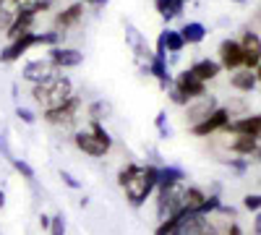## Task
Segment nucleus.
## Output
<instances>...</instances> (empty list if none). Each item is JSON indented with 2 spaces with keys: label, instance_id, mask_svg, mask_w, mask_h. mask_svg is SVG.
<instances>
[{
  "label": "nucleus",
  "instance_id": "58836bf2",
  "mask_svg": "<svg viewBox=\"0 0 261 235\" xmlns=\"http://www.w3.org/2000/svg\"><path fill=\"white\" fill-rule=\"evenodd\" d=\"M84 6H92L94 11H99V8H105L107 6V0H81Z\"/></svg>",
  "mask_w": 261,
  "mask_h": 235
},
{
  "label": "nucleus",
  "instance_id": "9d476101",
  "mask_svg": "<svg viewBox=\"0 0 261 235\" xmlns=\"http://www.w3.org/2000/svg\"><path fill=\"white\" fill-rule=\"evenodd\" d=\"M84 13H86V6L81 3V0H76V3L65 6V8H60V11L55 13V18H53V29H58V32L76 29V27L81 24Z\"/></svg>",
  "mask_w": 261,
  "mask_h": 235
},
{
  "label": "nucleus",
  "instance_id": "b1692460",
  "mask_svg": "<svg viewBox=\"0 0 261 235\" xmlns=\"http://www.w3.org/2000/svg\"><path fill=\"white\" fill-rule=\"evenodd\" d=\"M186 3L188 0H154V8L165 21H170V18H178L186 11Z\"/></svg>",
  "mask_w": 261,
  "mask_h": 235
},
{
  "label": "nucleus",
  "instance_id": "c9c22d12",
  "mask_svg": "<svg viewBox=\"0 0 261 235\" xmlns=\"http://www.w3.org/2000/svg\"><path fill=\"white\" fill-rule=\"evenodd\" d=\"M243 206H246L248 212H261V194H248V196L243 199Z\"/></svg>",
  "mask_w": 261,
  "mask_h": 235
},
{
  "label": "nucleus",
  "instance_id": "4be33fe9",
  "mask_svg": "<svg viewBox=\"0 0 261 235\" xmlns=\"http://www.w3.org/2000/svg\"><path fill=\"white\" fill-rule=\"evenodd\" d=\"M186 180V173L180 167H175V165H165V167H160V180H157V191H162V188H172V186H180Z\"/></svg>",
  "mask_w": 261,
  "mask_h": 235
},
{
  "label": "nucleus",
  "instance_id": "72a5a7b5",
  "mask_svg": "<svg viewBox=\"0 0 261 235\" xmlns=\"http://www.w3.org/2000/svg\"><path fill=\"white\" fill-rule=\"evenodd\" d=\"M134 170H136V162H125V165L118 170V186H120V188L128 183V178H130V173H134Z\"/></svg>",
  "mask_w": 261,
  "mask_h": 235
},
{
  "label": "nucleus",
  "instance_id": "423d86ee",
  "mask_svg": "<svg viewBox=\"0 0 261 235\" xmlns=\"http://www.w3.org/2000/svg\"><path fill=\"white\" fill-rule=\"evenodd\" d=\"M230 118H232V115H230L227 108H217L209 118H204L201 123H193V125H188V128H191L193 136L204 139V136H212V134H217V131H225L227 123H230Z\"/></svg>",
  "mask_w": 261,
  "mask_h": 235
},
{
  "label": "nucleus",
  "instance_id": "a19ab883",
  "mask_svg": "<svg viewBox=\"0 0 261 235\" xmlns=\"http://www.w3.org/2000/svg\"><path fill=\"white\" fill-rule=\"evenodd\" d=\"M39 227L42 230H50V217L47 215H39Z\"/></svg>",
  "mask_w": 261,
  "mask_h": 235
},
{
  "label": "nucleus",
  "instance_id": "603ef678",
  "mask_svg": "<svg viewBox=\"0 0 261 235\" xmlns=\"http://www.w3.org/2000/svg\"><path fill=\"white\" fill-rule=\"evenodd\" d=\"M258 183H261V178H258Z\"/></svg>",
  "mask_w": 261,
  "mask_h": 235
},
{
  "label": "nucleus",
  "instance_id": "8fccbe9b",
  "mask_svg": "<svg viewBox=\"0 0 261 235\" xmlns=\"http://www.w3.org/2000/svg\"><path fill=\"white\" fill-rule=\"evenodd\" d=\"M206 235H217V232H206Z\"/></svg>",
  "mask_w": 261,
  "mask_h": 235
},
{
  "label": "nucleus",
  "instance_id": "864d4df0",
  "mask_svg": "<svg viewBox=\"0 0 261 235\" xmlns=\"http://www.w3.org/2000/svg\"><path fill=\"white\" fill-rule=\"evenodd\" d=\"M258 18H261V16H258Z\"/></svg>",
  "mask_w": 261,
  "mask_h": 235
},
{
  "label": "nucleus",
  "instance_id": "412c9836",
  "mask_svg": "<svg viewBox=\"0 0 261 235\" xmlns=\"http://www.w3.org/2000/svg\"><path fill=\"white\" fill-rule=\"evenodd\" d=\"M191 71H193V76H199L204 84L206 81H214L217 76H220V71H222V66L217 60H209V58H201V60H196L193 66H191Z\"/></svg>",
  "mask_w": 261,
  "mask_h": 235
},
{
  "label": "nucleus",
  "instance_id": "f3484780",
  "mask_svg": "<svg viewBox=\"0 0 261 235\" xmlns=\"http://www.w3.org/2000/svg\"><path fill=\"white\" fill-rule=\"evenodd\" d=\"M186 47V42H183V37H180V32L178 29H162L160 32V37H157V47H154V53H160V55H178L180 50Z\"/></svg>",
  "mask_w": 261,
  "mask_h": 235
},
{
  "label": "nucleus",
  "instance_id": "79ce46f5",
  "mask_svg": "<svg viewBox=\"0 0 261 235\" xmlns=\"http://www.w3.org/2000/svg\"><path fill=\"white\" fill-rule=\"evenodd\" d=\"M253 230H256V235H261V212L256 215V222H253Z\"/></svg>",
  "mask_w": 261,
  "mask_h": 235
},
{
  "label": "nucleus",
  "instance_id": "a878e982",
  "mask_svg": "<svg viewBox=\"0 0 261 235\" xmlns=\"http://www.w3.org/2000/svg\"><path fill=\"white\" fill-rule=\"evenodd\" d=\"M183 201H186L188 212H199V206L206 201V194L199 186H188V188H183Z\"/></svg>",
  "mask_w": 261,
  "mask_h": 235
},
{
  "label": "nucleus",
  "instance_id": "bb28decb",
  "mask_svg": "<svg viewBox=\"0 0 261 235\" xmlns=\"http://www.w3.org/2000/svg\"><path fill=\"white\" fill-rule=\"evenodd\" d=\"M58 47V45H65V32H58V29H50V32H42L37 34V47Z\"/></svg>",
  "mask_w": 261,
  "mask_h": 235
},
{
  "label": "nucleus",
  "instance_id": "2f4dec72",
  "mask_svg": "<svg viewBox=\"0 0 261 235\" xmlns=\"http://www.w3.org/2000/svg\"><path fill=\"white\" fill-rule=\"evenodd\" d=\"M50 235H65V220H63V215H53L50 217V230H47Z\"/></svg>",
  "mask_w": 261,
  "mask_h": 235
},
{
  "label": "nucleus",
  "instance_id": "4468645a",
  "mask_svg": "<svg viewBox=\"0 0 261 235\" xmlns=\"http://www.w3.org/2000/svg\"><path fill=\"white\" fill-rule=\"evenodd\" d=\"M125 42H128V47L134 50L136 60H141V63H149V60H151V55H154V50L149 47L146 37H144L134 24H128V21H125Z\"/></svg>",
  "mask_w": 261,
  "mask_h": 235
},
{
  "label": "nucleus",
  "instance_id": "de8ad7c7",
  "mask_svg": "<svg viewBox=\"0 0 261 235\" xmlns=\"http://www.w3.org/2000/svg\"><path fill=\"white\" fill-rule=\"evenodd\" d=\"M8 6V0H0V8H6Z\"/></svg>",
  "mask_w": 261,
  "mask_h": 235
},
{
  "label": "nucleus",
  "instance_id": "7ed1b4c3",
  "mask_svg": "<svg viewBox=\"0 0 261 235\" xmlns=\"http://www.w3.org/2000/svg\"><path fill=\"white\" fill-rule=\"evenodd\" d=\"M81 108H84V97L76 92L65 105H60V108H55V110L42 113V120H45L47 125H53V128H73L76 120H79Z\"/></svg>",
  "mask_w": 261,
  "mask_h": 235
},
{
  "label": "nucleus",
  "instance_id": "1a4fd4ad",
  "mask_svg": "<svg viewBox=\"0 0 261 235\" xmlns=\"http://www.w3.org/2000/svg\"><path fill=\"white\" fill-rule=\"evenodd\" d=\"M47 58L55 63L58 71H71V68H79L81 63H84V53L79 47H68V45L50 47L47 50Z\"/></svg>",
  "mask_w": 261,
  "mask_h": 235
},
{
  "label": "nucleus",
  "instance_id": "e433bc0d",
  "mask_svg": "<svg viewBox=\"0 0 261 235\" xmlns=\"http://www.w3.org/2000/svg\"><path fill=\"white\" fill-rule=\"evenodd\" d=\"M60 180H63L65 186H68V188H73V191H79V188H81V180H76V178L68 173V170H60Z\"/></svg>",
  "mask_w": 261,
  "mask_h": 235
},
{
  "label": "nucleus",
  "instance_id": "6e6552de",
  "mask_svg": "<svg viewBox=\"0 0 261 235\" xmlns=\"http://www.w3.org/2000/svg\"><path fill=\"white\" fill-rule=\"evenodd\" d=\"M172 87H175L188 102H193V99H199V97H204L206 94V84L199 79V76H193V71L191 68H186V71H180L175 79H172Z\"/></svg>",
  "mask_w": 261,
  "mask_h": 235
},
{
  "label": "nucleus",
  "instance_id": "ea45409f",
  "mask_svg": "<svg viewBox=\"0 0 261 235\" xmlns=\"http://www.w3.org/2000/svg\"><path fill=\"white\" fill-rule=\"evenodd\" d=\"M227 235H243L241 225H238V222H230V227H227Z\"/></svg>",
  "mask_w": 261,
  "mask_h": 235
},
{
  "label": "nucleus",
  "instance_id": "c756f323",
  "mask_svg": "<svg viewBox=\"0 0 261 235\" xmlns=\"http://www.w3.org/2000/svg\"><path fill=\"white\" fill-rule=\"evenodd\" d=\"M16 21V8H0V34H8V29L13 27Z\"/></svg>",
  "mask_w": 261,
  "mask_h": 235
},
{
  "label": "nucleus",
  "instance_id": "5701e85b",
  "mask_svg": "<svg viewBox=\"0 0 261 235\" xmlns=\"http://www.w3.org/2000/svg\"><path fill=\"white\" fill-rule=\"evenodd\" d=\"M178 32H180L186 45H201L204 37H206V27L201 24V21H186Z\"/></svg>",
  "mask_w": 261,
  "mask_h": 235
},
{
  "label": "nucleus",
  "instance_id": "cd10ccee",
  "mask_svg": "<svg viewBox=\"0 0 261 235\" xmlns=\"http://www.w3.org/2000/svg\"><path fill=\"white\" fill-rule=\"evenodd\" d=\"M11 165H13V170H16V173L21 175V178H24V180H29V183H34V178H37V173H34V167L27 162V160H18V157H11L8 160Z\"/></svg>",
  "mask_w": 261,
  "mask_h": 235
},
{
  "label": "nucleus",
  "instance_id": "f8f14e48",
  "mask_svg": "<svg viewBox=\"0 0 261 235\" xmlns=\"http://www.w3.org/2000/svg\"><path fill=\"white\" fill-rule=\"evenodd\" d=\"M217 55H220V66L227 71H238L243 68V50H241V42L238 39H222L220 47H217Z\"/></svg>",
  "mask_w": 261,
  "mask_h": 235
},
{
  "label": "nucleus",
  "instance_id": "20e7f679",
  "mask_svg": "<svg viewBox=\"0 0 261 235\" xmlns=\"http://www.w3.org/2000/svg\"><path fill=\"white\" fill-rule=\"evenodd\" d=\"M55 73H60L55 68V63L47 58V55H42V58H32L27 60L24 66H21V79H24L27 84H42V81H50Z\"/></svg>",
  "mask_w": 261,
  "mask_h": 235
},
{
  "label": "nucleus",
  "instance_id": "3c124183",
  "mask_svg": "<svg viewBox=\"0 0 261 235\" xmlns=\"http://www.w3.org/2000/svg\"><path fill=\"white\" fill-rule=\"evenodd\" d=\"M53 3H58V0H53Z\"/></svg>",
  "mask_w": 261,
  "mask_h": 235
},
{
  "label": "nucleus",
  "instance_id": "4c0bfd02",
  "mask_svg": "<svg viewBox=\"0 0 261 235\" xmlns=\"http://www.w3.org/2000/svg\"><path fill=\"white\" fill-rule=\"evenodd\" d=\"M225 165L232 167L235 173H246V170H248V162L246 160H225Z\"/></svg>",
  "mask_w": 261,
  "mask_h": 235
},
{
  "label": "nucleus",
  "instance_id": "ddd939ff",
  "mask_svg": "<svg viewBox=\"0 0 261 235\" xmlns=\"http://www.w3.org/2000/svg\"><path fill=\"white\" fill-rule=\"evenodd\" d=\"M238 42H241V50H243V68L256 71V66L261 63V37L256 32L246 29Z\"/></svg>",
  "mask_w": 261,
  "mask_h": 235
},
{
  "label": "nucleus",
  "instance_id": "f704fd0d",
  "mask_svg": "<svg viewBox=\"0 0 261 235\" xmlns=\"http://www.w3.org/2000/svg\"><path fill=\"white\" fill-rule=\"evenodd\" d=\"M165 123H167V113H165V110H160V113H157V118H154V125H157V131H160V136H162V139H167V136H170V128H167Z\"/></svg>",
  "mask_w": 261,
  "mask_h": 235
},
{
  "label": "nucleus",
  "instance_id": "a211bd4d",
  "mask_svg": "<svg viewBox=\"0 0 261 235\" xmlns=\"http://www.w3.org/2000/svg\"><path fill=\"white\" fill-rule=\"evenodd\" d=\"M146 71L157 79V84H160V89H170L172 87V76H170V68H167V55H160V53H154L151 55V60L146 63Z\"/></svg>",
  "mask_w": 261,
  "mask_h": 235
},
{
  "label": "nucleus",
  "instance_id": "473e14b6",
  "mask_svg": "<svg viewBox=\"0 0 261 235\" xmlns=\"http://www.w3.org/2000/svg\"><path fill=\"white\" fill-rule=\"evenodd\" d=\"M16 118L21 120V123H27V125H34L37 123V115H34V110H29V108H16Z\"/></svg>",
  "mask_w": 261,
  "mask_h": 235
},
{
  "label": "nucleus",
  "instance_id": "f03ea898",
  "mask_svg": "<svg viewBox=\"0 0 261 235\" xmlns=\"http://www.w3.org/2000/svg\"><path fill=\"white\" fill-rule=\"evenodd\" d=\"M157 180H160V167L157 165H136L128 183L123 186L128 204L130 206H144L146 199L157 191Z\"/></svg>",
  "mask_w": 261,
  "mask_h": 235
},
{
  "label": "nucleus",
  "instance_id": "dca6fc26",
  "mask_svg": "<svg viewBox=\"0 0 261 235\" xmlns=\"http://www.w3.org/2000/svg\"><path fill=\"white\" fill-rule=\"evenodd\" d=\"M217 110V99L214 97H199V99H193L188 108H186V120H188V125H193V123H201L204 118H209L212 113Z\"/></svg>",
  "mask_w": 261,
  "mask_h": 235
},
{
  "label": "nucleus",
  "instance_id": "a18cd8bd",
  "mask_svg": "<svg viewBox=\"0 0 261 235\" xmlns=\"http://www.w3.org/2000/svg\"><path fill=\"white\" fill-rule=\"evenodd\" d=\"M253 73H256V79H258V84H261V63L256 66V71H253Z\"/></svg>",
  "mask_w": 261,
  "mask_h": 235
},
{
  "label": "nucleus",
  "instance_id": "f257e3e1",
  "mask_svg": "<svg viewBox=\"0 0 261 235\" xmlns=\"http://www.w3.org/2000/svg\"><path fill=\"white\" fill-rule=\"evenodd\" d=\"M32 102L37 105V108L42 113H47V110H55L60 108V105H65L73 94H76V87H73V81L71 76H65L63 71L55 73L50 81H42V84H34L32 87Z\"/></svg>",
  "mask_w": 261,
  "mask_h": 235
},
{
  "label": "nucleus",
  "instance_id": "2eb2a0df",
  "mask_svg": "<svg viewBox=\"0 0 261 235\" xmlns=\"http://www.w3.org/2000/svg\"><path fill=\"white\" fill-rule=\"evenodd\" d=\"M225 131L232 134V136L241 134V136H256V139H261V113H256V115H243V118H238V120H230Z\"/></svg>",
  "mask_w": 261,
  "mask_h": 235
},
{
  "label": "nucleus",
  "instance_id": "49530a36",
  "mask_svg": "<svg viewBox=\"0 0 261 235\" xmlns=\"http://www.w3.org/2000/svg\"><path fill=\"white\" fill-rule=\"evenodd\" d=\"M253 160H256V162H261V146L256 149V154H253Z\"/></svg>",
  "mask_w": 261,
  "mask_h": 235
},
{
  "label": "nucleus",
  "instance_id": "c03bdc74",
  "mask_svg": "<svg viewBox=\"0 0 261 235\" xmlns=\"http://www.w3.org/2000/svg\"><path fill=\"white\" fill-rule=\"evenodd\" d=\"M8 3H11V6L16 8V6H21V3H29V0H8Z\"/></svg>",
  "mask_w": 261,
  "mask_h": 235
},
{
  "label": "nucleus",
  "instance_id": "7c9ffc66",
  "mask_svg": "<svg viewBox=\"0 0 261 235\" xmlns=\"http://www.w3.org/2000/svg\"><path fill=\"white\" fill-rule=\"evenodd\" d=\"M220 206H222L220 196H217V194H212V196H206V201L199 206V215H212V212H217Z\"/></svg>",
  "mask_w": 261,
  "mask_h": 235
},
{
  "label": "nucleus",
  "instance_id": "aec40b11",
  "mask_svg": "<svg viewBox=\"0 0 261 235\" xmlns=\"http://www.w3.org/2000/svg\"><path fill=\"white\" fill-rule=\"evenodd\" d=\"M256 84H258V79H256V73H253L251 68H238V71H232V76H230V87H232L235 92H243V94L253 92Z\"/></svg>",
  "mask_w": 261,
  "mask_h": 235
},
{
  "label": "nucleus",
  "instance_id": "0eeeda50",
  "mask_svg": "<svg viewBox=\"0 0 261 235\" xmlns=\"http://www.w3.org/2000/svg\"><path fill=\"white\" fill-rule=\"evenodd\" d=\"M206 232H214L209 217L199 215V212H186L170 235H206Z\"/></svg>",
  "mask_w": 261,
  "mask_h": 235
},
{
  "label": "nucleus",
  "instance_id": "6ab92c4d",
  "mask_svg": "<svg viewBox=\"0 0 261 235\" xmlns=\"http://www.w3.org/2000/svg\"><path fill=\"white\" fill-rule=\"evenodd\" d=\"M261 146V139H256V136H232V141H227V149L232 154H238V157H253L256 154V149Z\"/></svg>",
  "mask_w": 261,
  "mask_h": 235
},
{
  "label": "nucleus",
  "instance_id": "09e8293b",
  "mask_svg": "<svg viewBox=\"0 0 261 235\" xmlns=\"http://www.w3.org/2000/svg\"><path fill=\"white\" fill-rule=\"evenodd\" d=\"M232 3H246V0H232Z\"/></svg>",
  "mask_w": 261,
  "mask_h": 235
},
{
  "label": "nucleus",
  "instance_id": "39448f33",
  "mask_svg": "<svg viewBox=\"0 0 261 235\" xmlns=\"http://www.w3.org/2000/svg\"><path fill=\"white\" fill-rule=\"evenodd\" d=\"M32 47H37V32H24L18 34L13 39H8V45L0 50V63H6V66H11V63L21 60Z\"/></svg>",
  "mask_w": 261,
  "mask_h": 235
},
{
  "label": "nucleus",
  "instance_id": "c85d7f7f",
  "mask_svg": "<svg viewBox=\"0 0 261 235\" xmlns=\"http://www.w3.org/2000/svg\"><path fill=\"white\" fill-rule=\"evenodd\" d=\"M89 131L107 146V149H113V136H110V131L105 128V123H99V120H89Z\"/></svg>",
  "mask_w": 261,
  "mask_h": 235
},
{
  "label": "nucleus",
  "instance_id": "9b49d317",
  "mask_svg": "<svg viewBox=\"0 0 261 235\" xmlns=\"http://www.w3.org/2000/svg\"><path fill=\"white\" fill-rule=\"evenodd\" d=\"M73 146L79 149V152H84V154H89V157H94V160H102L110 149H107L89 128H81V131H76L73 134Z\"/></svg>",
  "mask_w": 261,
  "mask_h": 235
},
{
  "label": "nucleus",
  "instance_id": "37998d69",
  "mask_svg": "<svg viewBox=\"0 0 261 235\" xmlns=\"http://www.w3.org/2000/svg\"><path fill=\"white\" fill-rule=\"evenodd\" d=\"M6 206V191H0V209Z\"/></svg>",
  "mask_w": 261,
  "mask_h": 235
},
{
  "label": "nucleus",
  "instance_id": "393cba45",
  "mask_svg": "<svg viewBox=\"0 0 261 235\" xmlns=\"http://www.w3.org/2000/svg\"><path fill=\"white\" fill-rule=\"evenodd\" d=\"M110 115H113V105L107 102V99H92L89 105H86V118H89V120L105 123Z\"/></svg>",
  "mask_w": 261,
  "mask_h": 235
}]
</instances>
